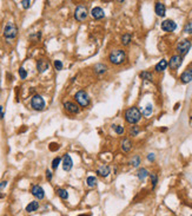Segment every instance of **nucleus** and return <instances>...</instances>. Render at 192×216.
Instances as JSON below:
<instances>
[{"instance_id": "nucleus-30", "label": "nucleus", "mask_w": 192, "mask_h": 216, "mask_svg": "<svg viewBox=\"0 0 192 216\" xmlns=\"http://www.w3.org/2000/svg\"><path fill=\"white\" fill-rule=\"evenodd\" d=\"M112 129H114L116 134H118V135H121V134L124 132V127H121V125H116V124H113Z\"/></svg>"}, {"instance_id": "nucleus-22", "label": "nucleus", "mask_w": 192, "mask_h": 216, "mask_svg": "<svg viewBox=\"0 0 192 216\" xmlns=\"http://www.w3.org/2000/svg\"><path fill=\"white\" fill-rule=\"evenodd\" d=\"M150 175L149 174V171L146 170L145 168H140L138 169V172H137V176H138V178H139L140 181H144L147 176Z\"/></svg>"}, {"instance_id": "nucleus-26", "label": "nucleus", "mask_w": 192, "mask_h": 216, "mask_svg": "<svg viewBox=\"0 0 192 216\" xmlns=\"http://www.w3.org/2000/svg\"><path fill=\"white\" fill-rule=\"evenodd\" d=\"M131 39H132V35L130 33H125L121 37V44L123 45H129L131 43Z\"/></svg>"}, {"instance_id": "nucleus-25", "label": "nucleus", "mask_w": 192, "mask_h": 216, "mask_svg": "<svg viewBox=\"0 0 192 216\" xmlns=\"http://www.w3.org/2000/svg\"><path fill=\"white\" fill-rule=\"evenodd\" d=\"M86 183L90 188H94L97 185V178L94 176H88L86 180Z\"/></svg>"}, {"instance_id": "nucleus-36", "label": "nucleus", "mask_w": 192, "mask_h": 216, "mask_svg": "<svg viewBox=\"0 0 192 216\" xmlns=\"http://www.w3.org/2000/svg\"><path fill=\"white\" fill-rule=\"evenodd\" d=\"M54 68L57 71H61L63 70V63L60 60H54Z\"/></svg>"}, {"instance_id": "nucleus-44", "label": "nucleus", "mask_w": 192, "mask_h": 216, "mask_svg": "<svg viewBox=\"0 0 192 216\" xmlns=\"http://www.w3.org/2000/svg\"><path fill=\"white\" fill-rule=\"evenodd\" d=\"M191 119H192V116H191Z\"/></svg>"}, {"instance_id": "nucleus-39", "label": "nucleus", "mask_w": 192, "mask_h": 216, "mask_svg": "<svg viewBox=\"0 0 192 216\" xmlns=\"http://www.w3.org/2000/svg\"><path fill=\"white\" fill-rule=\"evenodd\" d=\"M46 178L47 181H51L52 180V172L50 170H46Z\"/></svg>"}, {"instance_id": "nucleus-13", "label": "nucleus", "mask_w": 192, "mask_h": 216, "mask_svg": "<svg viewBox=\"0 0 192 216\" xmlns=\"http://www.w3.org/2000/svg\"><path fill=\"white\" fill-rule=\"evenodd\" d=\"M48 66H50V63L46 59H39L37 61V70L39 73H44L45 71H47Z\"/></svg>"}, {"instance_id": "nucleus-21", "label": "nucleus", "mask_w": 192, "mask_h": 216, "mask_svg": "<svg viewBox=\"0 0 192 216\" xmlns=\"http://www.w3.org/2000/svg\"><path fill=\"white\" fill-rule=\"evenodd\" d=\"M166 68H167V61L165 60V59H161V60L159 61L158 64L156 65V71L157 72H163V71H165Z\"/></svg>"}, {"instance_id": "nucleus-35", "label": "nucleus", "mask_w": 192, "mask_h": 216, "mask_svg": "<svg viewBox=\"0 0 192 216\" xmlns=\"http://www.w3.org/2000/svg\"><path fill=\"white\" fill-rule=\"evenodd\" d=\"M21 5H22V7H24V8H30V7H31V5H32V1H31V0H22V1H21Z\"/></svg>"}, {"instance_id": "nucleus-3", "label": "nucleus", "mask_w": 192, "mask_h": 216, "mask_svg": "<svg viewBox=\"0 0 192 216\" xmlns=\"http://www.w3.org/2000/svg\"><path fill=\"white\" fill-rule=\"evenodd\" d=\"M74 99L77 102V104L81 106V108H86L90 105V96L87 95L86 91H84V90H79L78 92H76V95H74Z\"/></svg>"}, {"instance_id": "nucleus-9", "label": "nucleus", "mask_w": 192, "mask_h": 216, "mask_svg": "<svg viewBox=\"0 0 192 216\" xmlns=\"http://www.w3.org/2000/svg\"><path fill=\"white\" fill-rule=\"evenodd\" d=\"M64 108H65L67 112H70L72 115H77V114H79L80 111L79 105L77 103H74V102H65L64 103Z\"/></svg>"}, {"instance_id": "nucleus-5", "label": "nucleus", "mask_w": 192, "mask_h": 216, "mask_svg": "<svg viewBox=\"0 0 192 216\" xmlns=\"http://www.w3.org/2000/svg\"><path fill=\"white\" fill-rule=\"evenodd\" d=\"M87 15H88V10L85 5H79L74 10V18L77 21H84L86 20Z\"/></svg>"}, {"instance_id": "nucleus-6", "label": "nucleus", "mask_w": 192, "mask_h": 216, "mask_svg": "<svg viewBox=\"0 0 192 216\" xmlns=\"http://www.w3.org/2000/svg\"><path fill=\"white\" fill-rule=\"evenodd\" d=\"M31 106L35 111H41L45 109V101L40 95H34L31 99Z\"/></svg>"}, {"instance_id": "nucleus-31", "label": "nucleus", "mask_w": 192, "mask_h": 216, "mask_svg": "<svg viewBox=\"0 0 192 216\" xmlns=\"http://www.w3.org/2000/svg\"><path fill=\"white\" fill-rule=\"evenodd\" d=\"M60 161H61V160H60V157H55V158L53 160V161H52V164H51V167H52L53 170H55V169L59 167Z\"/></svg>"}, {"instance_id": "nucleus-2", "label": "nucleus", "mask_w": 192, "mask_h": 216, "mask_svg": "<svg viewBox=\"0 0 192 216\" xmlns=\"http://www.w3.org/2000/svg\"><path fill=\"white\" fill-rule=\"evenodd\" d=\"M108 59L113 65H120L126 59V53L124 50H113L108 56Z\"/></svg>"}, {"instance_id": "nucleus-40", "label": "nucleus", "mask_w": 192, "mask_h": 216, "mask_svg": "<svg viewBox=\"0 0 192 216\" xmlns=\"http://www.w3.org/2000/svg\"><path fill=\"white\" fill-rule=\"evenodd\" d=\"M154 158H156L154 154H149V155H147V160H149L150 162H153V161H154Z\"/></svg>"}, {"instance_id": "nucleus-14", "label": "nucleus", "mask_w": 192, "mask_h": 216, "mask_svg": "<svg viewBox=\"0 0 192 216\" xmlns=\"http://www.w3.org/2000/svg\"><path fill=\"white\" fill-rule=\"evenodd\" d=\"M180 81L183 84H187V83H190L192 81V68L190 69H186L185 71L182 73L180 76Z\"/></svg>"}, {"instance_id": "nucleus-15", "label": "nucleus", "mask_w": 192, "mask_h": 216, "mask_svg": "<svg viewBox=\"0 0 192 216\" xmlns=\"http://www.w3.org/2000/svg\"><path fill=\"white\" fill-rule=\"evenodd\" d=\"M73 167V161L70 155H65L63 158V169L65 171H70Z\"/></svg>"}, {"instance_id": "nucleus-23", "label": "nucleus", "mask_w": 192, "mask_h": 216, "mask_svg": "<svg viewBox=\"0 0 192 216\" xmlns=\"http://www.w3.org/2000/svg\"><path fill=\"white\" fill-rule=\"evenodd\" d=\"M140 78H141V79H144V81H153L152 73H151V72H149V71H143V72L140 73Z\"/></svg>"}, {"instance_id": "nucleus-32", "label": "nucleus", "mask_w": 192, "mask_h": 216, "mask_svg": "<svg viewBox=\"0 0 192 216\" xmlns=\"http://www.w3.org/2000/svg\"><path fill=\"white\" fill-rule=\"evenodd\" d=\"M130 132H131V136H137L140 132V128L138 125H133L131 130H130Z\"/></svg>"}, {"instance_id": "nucleus-1", "label": "nucleus", "mask_w": 192, "mask_h": 216, "mask_svg": "<svg viewBox=\"0 0 192 216\" xmlns=\"http://www.w3.org/2000/svg\"><path fill=\"white\" fill-rule=\"evenodd\" d=\"M141 119V111L136 106L127 109L125 111V121L130 124H137Z\"/></svg>"}, {"instance_id": "nucleus-19", "label": "nucleus", "mask_w": 192, "mask_h": 216, "mask_svg": "<svg viewBox=\"0 0 192 216\" xmlns=\"http://www.w3.org/2000/svg\"><path fill=\"white\" fill-rule=\"evenodd\" d=\"M121 149H123V151L129 152V151L132 149V141H131L130 138H124V139L121 141Z\"/></svg>"}, {"instance_id": "nucleus-37", "label": "nucleus", "mask_w": 192, "mask_h": 216, "mask_svg": "<svg viewBox=\"0 0 192 216\" xmlns=\"http://www.w3.org/2000/svg\"><path fill=\"white\" fill-rule=\"evenodd\" d=\"M58 149H59V145H58L57 143H51V144H50V150H51V151H57Z\"/></svg>"}, {"instance_id": "nucleus-42", "label": "nucleus", "mask_w": 192, "mask_h": 216, "mask_svg": "<svg viewBox=\"0 0 192 216\" xmlns=\"http://www.w3.org/2000/svg\"><path fill=\"white\" fill-rule=\"evenodd\" d=\"M4 116H5V112H4V108H2V106H0V118H4Z\"/></svg>"}, {"instance_id": "nucleus-10", "label": "nucleus", "mask_w": 192, "mask_h": 216, "mask_svg": "<svg viewBox=\"0 0 192 216\" xmlns=\"http://www.w3.org/2000/svg\"><path fill=\"white\" fill-rule=\"evenodd\" d=\"M177 28V24L171 19H166L161 23V30L165 32H173Z\"/></svg>"}, {"instance_id": "nucleus-12", "label": "nucleus", "mask_w": 192, "mask_h": 216, "mask_svg": "<svg viewBox=\"0 0 192 216\" xmlns=\"http://www.w3.org/2000/svg\"><path fill=\"white\" fill-rule=\"evenodd\" d=\"M91 15H92L94 19L100 20V19H103V18L105 17V12H104V10H103L101 7L97 6V7H93L92 8V11H91Z\"/></svg>"}, {"instance_id": "nucleus-24", "label": "nucleus", "mask_w": 192, "mask_h": 216, "mask_svg": "<svg viewBox=\"0 0 192 216\" xmlns=\"http://www.w3.org/2000/svg\"><path fill=\"white\" fill-rule=\"evenodd\" d=\"M57 194H58V196H59L61 200H67L68 198V193H67L66 189L59 188V189H57Z\"/></svg>"}, {"instance_id": "nucleus-11", "label": "nucleus", "mask_w": 192, "mask_h": 216, "mask_svg": "<svg viewBox=\"0 0 192 216\" xmlns=\"http://www.w3.org/2000/svg\"><path fill=\"white\" fill-rule=\"evenodd\" d=\"M31 193H32V195L35 197V198H38V200H43L44 197H45V191L44 189L38 185V184H35L32 187V189H31Z\"/></svg>"}, {"instance_id": "nucleus-4", "label": "nucleus", "mask_w": 192, "mask_h": 216, "mask_svg": "<svg viewBox=\"0 0 192 216\" xmlns=\"http://www.w3.org/2000/svg\"><path fill=\"white\" fill-rule=\"evenodd\" d=\"M18 34V26L14 23H7L6 26L4 27V37L7 40H12Z\"/></svg>"}, {"instance_id": "nucleus-34", "label": "nucleus", "mask_w": 192, "mask_h": 216, "mask_svg": "<svg viewBox=\"0 0 192 216\" xmlns=\"http://www.w3.org/2000/svg\"><path fill=\"white\" fill-rule=\"evenodd\" d=\"M19 76L21 79H26L27 78V71L24 68H20L19 69Z\"/></svg>"}, {"instance_id": "nucleus-33", "label": "nucleus", "mask_w": 192, "mask_h": 216, "mask_svg": "<svg viewBox=\"0 0 192 216\" xmlns=\"http://www.w3.org/2000/svg\"><path fill=\"white\" fill-rule=\"evenodd\" d=\"M184 32H185V33H189V34L192 33V20L186 24V26L184 27Z\"/></svg>"}, {"instance_id": "nucleus-41", "label": "nucleus", "mask_w": 192, "mask_h": 216, "mask_svg": "<svg viewBox=\"0 0 192 216\" xmlns=\"http://www.w3.org/2000/svg\"><path fill=\"white\" fill-rule=\"evenodd\" d=\"M6 185H7V181H2V182L0 183V190L4 189V188H5Z\"/></svg>"}, {"instance_id": "nucleus-16", "label": "nucleus", "mask_w": 192, "mask_h": 216, "mask_svg": "<svg viewBox=\"0 0 192 216\" xmlns=\"http://www.w3.org/2000/svg\"><path fill=\"white\" fill-rule=\"evenodd\" d=\"M154 12L158 17H165L166 13V7L163 2H156L154 5Z\"/></svg>"}, {"instance_id": "nucleus-27", "label": "nucleus", "mask_w": 192, "mask_h": 216, "mask_svg": "<svg viewBox=\"0 0 192 216\" xmlns=\"http://www.w3.org/2000/svg\"><path fill=\"white\" fill-rule=\"evenodd\" d=\"M152 111H153L152 105H151V104H149V105H146V106H145V109H144V111L141 112V115L145 116V117H149V116H151V114H152Z\"/></svg>"}, {"instance_id": "nucleus-28", "label": "nucleus", "mask_w": 192, "mask_h": 216, "mask_svg": "<svg viewBox=\"0 0 192 216\" xmlns=\"http://www.w3.org/2000/svg\"><path fill=\"white\" fill-rule=\"evenodd\" d=\"M140 162H141V158H140V156H138V155L133 156V157H132V160L130 161V163L132 164L133 167H136V168H137V167L139 165Z\"/></svg>"}, {"instance_id": "nucleus-20", "label": "nucleus", "mask_w": 192, "mask_h": 216, "mask_svg": "<svg viewBox=\"0 0 192 216\" xmlns=\"http://www.w3.org/2000/svg\"><path fill=\"white\" fill-rule=\"evenodd\" d=\"M38 209H39V202H37V201H32L26 206L27 213H33V211H37Z\"/></svg>"}, {"instance_id": "nucleus-18", "label": "nucleus", "mask_w": 192, "mask_h": 216, "mask_svg": "<svg viewBox=\"0 0 192 216\" xmlns=\"http://www.w3.org/2000/svg\"><path fill=\"white\" fill-rule=\"evenodd\" d=\"M110 172H111V169H110V167L108 165H101L98 170H97V174L99 176H101V177H107V176L110 175Z\"/></svg>"}, {"instance_id": "nucleus-38", "label": "nucleus", "mask_w": 192, "mask_h": 216, "mask_svg": "<svg viewBox=\"0 0 192 216\" xmlns=\"http://www.w3.org/2000/svg\"><path fill=\"white\" fill-rule=\"evenodd\" d=\"M31 39H35V40H39L40 38H41V32H37V34H32L31 37H30Z\"/></svg>"}, {"instance_id": "nucleus-8", "label": "nucleus", "mask_w": 192, "mask_h": 216, "mask_svg": "<svg viewBox=\"0 0 192 216\" xmlns=\"http://www.w3.org/2000/svg\"><path fill=\"white\" fill-rule=\"evenodd\" d=\"M183 63V57H180L179 54H174L170 58V61L167 63V66H170V69L172 70H177V69L180 68Z\"/></svg>"}, {"instance_id": "nucleus-43", "label": "nucleus", "mask_w": 192, "mask_h": 216, "mask_svg": "<svg viewBox=\"0 0 192 216\" xmlns=\"http://www.w3.org/2000/svg\"><path fill=\"white\" fill-rule=\"evenodd\" d=\"M78 216H91L90 214H81V215H78Z\"/></svg>"}, {"instance_id": "nucleus-29", "label": "nucleus", "mask_w": 192, "mask_h": 216, "mask_svg": "<svg viewBox=\"0 0 192 216\" xmlns=\"http://www.w3.org/2000/svg\"><path fill=\"white\" fill-rule=\"evenodd\" d=\"M150 177H151V183H152V189H154L157 183H158V176H157V174L152 172V174H150Z\"/></svg>"}, {"instance_id": "nucleus-17", "label": "nucleus", "mask_w": 192, "mask_h": 216, "mask_svg": "<svg viewBox=\"0 0 192 216\" xmlns=\"http://www.w3.org/2000/svg\"><path fill=\"white\" fill-rule=\"evenodd\" d=\"M106 71H107V66L105 64H103V63H98V64H96L93 66V72L97 76H101V74L105 73Z\"/></svg>"}, {"instance_id": "nucleus-7", "label": "nucleus", "mask_w": 192, "mask_h": 216, "mask_svg": "<svg viewBox=\"0 0 192 216\" xmlns=\"http://www.w3.org/2000/svg\"><path fill=\"white\" fill-rule=\"evenodd\" d=\"M191 45H192L191 41L189 40V39H184V40L179 41L178 45H177V51H178L179 56L183 57V56L187 54V52L191 48Z\"/></svg>"}]
</instances>
